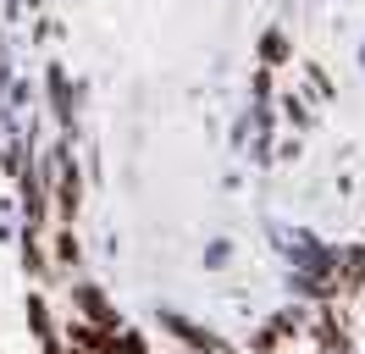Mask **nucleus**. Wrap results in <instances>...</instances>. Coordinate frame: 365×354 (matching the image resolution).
Returning <instances> with one entry per match:
<instances>
[{"label": "nucleus", "mask_w": 365, "mask_h": 354, "mask_svg": "<svg viewBox=\"0 0 365 354\" xmlns=\"http://www.w3.org/2000/svg\"><path fill=\"white\" fill-rule=\"evenodd\" d=\"M67 299H72V315H78V321L111 332V338L128 327V321H122V310L111 305V293H106L100 283H89V277H72V283H67Z\"/></svg>", "instance_id": "obj_1"}, {"label": "nucleus", "mask_w": 365, "mask_h": 354, "mask_svg": "<svg viewBox=\"0 0 365 354\" xmlns=\"http://www.w3.org/2000/svg\"><path fill=\"white\" fill-rule=\"evenodd\" d=\"M155 321H160V332H172L182 349H194V354H238L222 332H210L205 321H194V315H182V310H172V305H160Z\"/></svg>", "instance_id": "obj_2"}, {"label": "nucleus", "mask_w": 365, "mask_h": 354, "mask_svg": "<svg viewBox=\"0 0 365 354\" xmlns=\"http://www.w3.org/2000/svg\"><path fill=\"white\" fill-rule=\"evenodd\" d=\"M45 249H50V271L56 277H83V238H78V227H50L45 233Z\"/></svg>", "instance_id": "obj_3"}, {"label": "nucleus", "mask_w": 365, "mask_h": 354, "mask_svg": "<svg viewBox=\"0 0 365 354\" xmlns=\"http://www.w3.org/2000/svg\"><path fill=\"white\" fill-rule=\"evenodd\" d=\"M17 255H23V277H34V283H56L45 233H17Z\"/></svg>", "instance_id": "obj_4"}, {"label": "nucleus", "mask_w": 365, "mask_h": 354, "mask_svg": "<svg viewBox=\"0 0 365 354\" xmlns=\"http://www.w3.org/2000/svg\"><path fill=\"white\" fill-rule=\"evenodd\" d=\"M338 293L343 299L365 293V238L349 243V249H338Z\"/></svg>", "instance_id": "obj_5"}, {"label": "nucleus", "mask_w": 365, "mask_h": 354, "mask_svg": "<svg viewBox=\"0 0 365 354\" xmlns=\"http://www.w3.org/2000/svg\"><path fill=\"white\" fill-rule=\"evenodd\" d=\"M288 61H294V39H288V28H266L260 44H255V66L277 72V66H288Z\"/></svg>", "instance_id": "obj_6"}, {"label": "nucleus", "mask_w": 365, "mask_h": 354, "mask_svg": "<svg viewBox=\"0 0 365 354\" xmlns=\"http://www.w3.org/2000/svg\"><path fill=\"white\" fill-rule=\"evenodd\" d=\"M23 315H28V332H34L39 343H50V338H61V327H56V315H50V299H45V288H28V299H23Z\"/></svg>", "instance_id": "obj_7"}, {"label": "nucleus", "mask_w": 365, "mask_h": 354, "mask_svg": "<svg viewBox=\"0 0 365 354\" xmlns=\"http://www.w3.org/2000/svg\"><path fill=\"white\" fill-rule=\"evenodd\" d=\"M61 343H67V349H83V354H106L111 332H100V327H89V321L67 315V321H61Z\"/></svg>", "instance_id": "obj_8"}, {"label": "nucleus", "mask_w": 365, "mask_h": 354, "mask_svg": "<svg viewBox=\"0 0 365 354\" xmlns=\"http://www.w3.org/2000/svg\"><path fill=\"white\" fill-rule=\"evenodd\" d=\"M310 310L316 305H282V310H272V321H266V327L277 332V343H288V338H304V332H310Z\"/></svg>", "instance_id": "obj_9"}, {"label": "nucleus", "mask_w": 365, "mask_h": 354, "mask_svg": "<svg viewBox=\"0 0 365 354\" xmlns=\"http://www.w3.org/2000/svg\"><path fill=\"white\" fill-rule=\"evenodd\" d=\"M272 94H277V72L255 66V72H250V111H255V116H272Z\"/></svg>", "instance_id": "obj_10"}, {"label": "nucleus", "mask_w": 365, "mask_h": 354, "mask_svg": "<svg viewBox=\"0 0 365 354\" xmlns=\"http://www.w3.org/2000/svg\"><path fill=\"white\" fill-rule=\"evenodd\" d=\"M282 116H288V122H294V128H316V111L304 106V94H294V88H288V94H282Z\"/></svg>", "instance_id": "obj_11"}, {"label": "nucleus", "mask_w": 365, "mask_h": 354, "mask_svg": "<svg viewBox=\"0 0 365 354\" xmlns=\"http://www.w3.org/2000/svg\"><path fill=\"white\" fill-rule=\"evenodd\" d=\"M304 78H310V94H316L321 106H327V100L338 94V88H332V78H327V66H316V61H310V66H304Z\"/></svg>", "instance_id": "obj_12"}, {"label": "nucleus", "mask_w": 365, "mask_h": 354, "mask_svg": "<svg viewBox=\"0 0 365 354\" xmlns=\"http://www.w3.org/2000/svg\"><path fill=\"white\" fill-rule=\"evenodd\" d=\"M277 349H282V343H277L272 327H255V332H250V354H277Z\"/></svg>", "instance_id": "obj_13"}, {"label": "nucleus", "mask_w": 365, "mask_h": 354, "mask_svg": "<svg viewBox=\"0 0 365 354\" xmlns=\"http://www.w3.org/2000/svg\"><path fill=\"white\" fill-rule=\"evenodd\" d=\"M45 11V0H11V17H39Z\"/></svg>", "instance_id": "obj_14"}, {"label": "nucleus", "mask_w": 365, "mask_h": 354, "mask_svg": "<svg viewBox=\"0 0 365 354\" xmlns=\"http://www.w3.org/2000/svg\"><path fill=\"white\" fill-rule=\"evenodd\" d=\"M34 39H39V44L56 39V17H39V22H34Z\"/></svg>", "instance_id": "obj_15"}, {"label": "nucleus", "mask_w": 365, "mask_h": 354, "mask_svg": "<svg viewBox=\"0 0 365 354\" xmlns=\"http://www.w3.org/2000/svg\"><path fill=\"white\" fill-rule=\"evenodd\" d=\"M216 271H222V261H232V243H210V255H205Z\"/></svg>", "instance_id": "obj_16"}, {"label": "nucleus", "mask_w": 365, "mask_h": 354, "mask_svg": "<svg viewBox=\"0 0 365 354\" xmlns=\"http://www.w3.org/2000/svg\"><path fill=\"white\" fill-rule=\"evenodd\" d=\"M39 354H67V343H61V338H50V343H39Z\"/></svg>", "instance_id": "obj_17"}]
</instances>
